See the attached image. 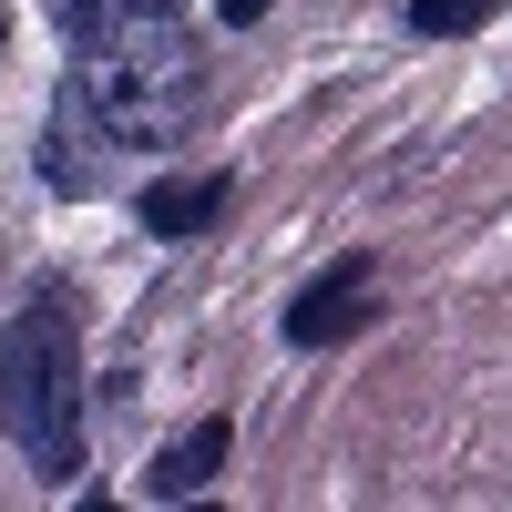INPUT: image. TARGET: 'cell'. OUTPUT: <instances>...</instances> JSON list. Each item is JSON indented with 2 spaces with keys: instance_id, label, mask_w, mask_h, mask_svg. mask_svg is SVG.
Returning a JSON list of instances; mask_svg holds the SVG:
<instances>
[{
  "instance_id": "obj_1",
  "label": "cell",
  "mask_w": 512,
  "mask_h": 512,
  "mask_svg": "<svg viewBox=\"0 0 512 512\" xmlns=\"http://www.w3.org/2000/svg\"><path fill=\"white\" fill-rule=\"evenodd\" d=\"M82 103L103 113L113 144H175L205 103V52L175 0H103L82 31Z\"/></svg>"
},
{
  "instance_id": "obj_6",
  "label": "cell",
  "mask_w": 512,
  "mask_h": 512,
  "mask_svg": "<svg viewBox=\"0 0 512 512\" xmlns=\"http://www.w3.org/2000/svg\"><path fill=\"white\" fill-rule=\"evenodd\" d=\"M502 0H410V31L420 41H451V31H482Z\"/></svg>"
},
{
  "instance_id": "obj_3",
  "label": "cell",
  "mask_w": 512,
  "mask_h": 512,
  "mask_svg": "<svg viewBox=\"0 0 512 512\" xmlns=\"http://www.w3.org/2000/svg\"><path fill=\"white\" fill-rule=\"evenodd\" d=\"M359 297H369V256H338V267L287 308V349H328V338H349V328L369 318Z\"/></svg>"
},
{
  "instance_id": "obj_5",
  "label": "cell",
  "mask_w": 512,
  "mask_h": 512,
  "mask_svg": "<svg viewBox=\"0 0 512 512\" xmlns=\"http://www.w3.org/2000/svg\"><path fill=\"white\" fill-rule=\"evenodd\" d=\"M226 451H236V431H226V420H195L185 441H164V451H154L144 492H154V502H185V492H205V482L226 472Z\"/></svg>"
},
{
  "instance_id": "obj_7",
  "label": "cell",
  "mask_w": 512,
  "mask_h": 512,
  "mask_svg": "<svg viewBox=\"0 0 512 512\" xmlns=\"http://www.w3.org/2000/svg\"><path fill=\"white\" fill-rule=\"evenodd\" d=\"M0 41H11V21H0Z\"/></svg>"
},
{
  "instance_id": "obj_4",
  "label": "cell",
  "mask_w": 512,
  "mask_h": 512,
  "mask_svg": "<svg viewBox=\"0 0 512 512\" xmlns=\"http://www.w3.org/2000/svg\"><path fill=\"white\" fill-rule=\"evenodd\" d=\"M226 175H164V185H144V205H134V216H144V236H164V246H185V236H205V226H216L226 216Z\"/></svg>"
},
{
  "instance_id": "obj_2",
  "label": "cell",
  "mask_w": 512,
  "mask_h": 512,
  "mask_svg": "<svg viewBox=\"0 0 512 512\" xmlns=\"http://www.w3.org/2000/svg\"><path fill=\"white\" fill-rule=\"evenodd\" d=\"M0 420L41 482H72L82 472V338L62 297H31L0 338Z\"/></svg>"
}]
</instances>
